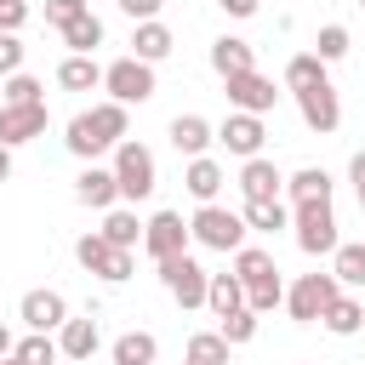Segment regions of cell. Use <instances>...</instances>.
Wrapping results in <instances>:
<instances>
[{"label":"cell","mask_w":365,"mask_h":365,"mask_svg":"<svg viewBox=\"0 0 365 365\" xmlns=\"http://www.w3.org/2000/svg\"><path fill=\"white\" fill-rule=\"evenodd\" d=\"M257 319H262V314H251V308H234V314H222V342H228V348L251 342V336H257Z\"/></svg>","instance_id":"38"},{"label":"cell","mask_w":365,"mask_h":365,"mask_svg":"<svg viewBox=\"0 0 365 365\" xmlns=\"http://www.w3.org/2000/svg\"><path fill=\"white\" fill-rule=\"evenodd\" d=\"M348 177H354V188H365V148L348 160Z\"/></svg>","instance_id":"45"},{"label":"cell","mask_w":365,"mask_h":365,"mask_svg":"<svg viewBox=\"0 0 365 365\" xmlns=\"http://www.w3.org/2000/svg\"><path fill=\"white\" fill-rule=\"evenodd\" d=\"M0 365H23V359H17V354H0Z\"/></svg>","instance_id":"48"},{"label":"cell","mask_w":365,"mask_h":365,"mask_svg":"<svg viewBox=\"0 0 365 365\" xmlns=\"http://www.w3.org/2000/svg\"><path fill=\"white\" fill-rule=\"evenodd\" d=\"M359 211H365V188H359Z\"/></svg>","instance_id":"49"},{"label":"cell","mask_w":365,"mask_h":365,"mask_svg":"<svg viewBox=\"0 0 365 365\" xmlns=\"http://www.w3.org/2000/svg\"><path fill=\"white\" fill-rule=\"evenodd\" d=\"M331 274H336V285H365V240L359 245H336L331 251Z\"/></svg>","instance_id":"31"},{"label":"cell","mask_w":365,"mask_h":365,"mask_svg":"<svg viewBox=\"0 0 365 365\" xmlns=\"http://www.w3.org/2000/svg\"><path fill=\"white\" fill-rule=\"evenodd\" d=\"M205 308L222 319V314H234V308H245V285L234 279V274H211L205 279Z\"/></svg>","instance_id":"27"},{"label":"cell","mask_w":365,"mask_h":365,"mask_svg":"<svg viewBox=\"0 0 365 365\" xmlns=\"http://www.w3.org/2000/svg\"><path fill=\"white\" fill-rule=\"evenodd\" d=\"M217 143L228 148V154H240V160H251V154H262V143H268V131H262V114H228L222 125H217Z\"/></svg>","instance_id":"12"},{"label":"cell","mask_w":365,"mask_h":365,"mask_svg":"<svg viewBox=\"0 0 365 365\" xmlns=\"http://www.w3.org/2000/svg\"><path fill=\"white\" fill-rule=\"evenodd\" d=\"M182 365H228V342L222 331H194L182 348Z\"/></svg>","instance_id":"29"},{"label":"cell","mask_w":365,"mask_h":365,"mask_svg":"<svg viewBox=\"0 0 365 365\" xmlns=\"http://www.w3.org/2000/svg\"><path fill=\"white\" fill-rule=\"evenodd\" d=\"M160 6H165V0H120V11H125L131 23H148V17H160Z\"/></svg>","instance_id":"43"},{"label":"cell","mask_w":365,"mask_h":365,"mask_svg":"<svg viewBox=\"0 0 365 365\" xmlns=\"http://www.w3.org/2000/svg\"><path fill=\"white\" fill-rule=\"evenodd\" d=\"M319 325H325L331 336H354V331L365 325V302H354V297H342V291H336V297H331V308L319 314Z\"/></svg>","instance_id":"25"},{"label":"cell","mask_w":365,"mask_h":365,"mask_svg":"<svg viewBox=\"0 0 365 365\" xmlns=\"http://www.w3.org/2000/svg\"><path fill=\"white\" fill-rule=\"evenodd\" d=\"M6 177H11V148L0 143V182H6Z\"/></svg>","instance_id":"46"},{"label":"cell","mask_w":365,"mask_h":365,"mask_svg":"<svg viewBox=\"0 0 365 365\" xmlns=\"http://www.w3.org/2000/svg\"><path fill=\"white\" fill-rule=\"evenodd\" d=\"M46 125H51L46 103H0V143H6V148L46 137Z\"/></svg>","instance_id":"9"},{"label":"cell","mask_w":365,"mask_h":365,"mask_svg":"<svg viewBox=\"0 0 365 365\" xmlns=\"http://www.w3.org/2000/svg\"><path fill=\"white\" fill-rule=\"evenodd\" d=\"M211 68L228 80V74H245V68H257V46L251 40H240V34H222V40H211Z\"/></svg>","instance_id":"18"},{"label":"cell","mask_w":365,"mask_h":365,"mask_svg":"<svg viewBox=\"0 0 365 365\" xmlns=\"http://www.w3.org/2000/svg\"><path fill=\"white\" fill-rule=\"evenodd\" d=\"M342 285H336V274H302L291 291H285V308H291V319L297 325H314L325 308H331V297H336Z\"/></svg>","instance_id":"7"},{"label":"cell","mask_w":365,"mask_h":365,"mask_svg":"<svg viewBox=\"0 0 365 365\" xmlns=\"http://www.w3.org/2000/svg\"><path fill=\"white\" fill-rule=\"evenodd\" d=\"M143 251H148L154 262L188 251V222H182V211H154V217L143 222Z\"/></svg>","instance_id":"11"},{"label":"cell","mask_w":365,"mask_h":365,"mask_svg":"<svg viewBox=\"0 0 365 365\" xmlns=\"http://www.w3.org/2000/svg\"><path fill=\"white\" fill-rule=\"evenodd\" d=\"M74 200H80V205H91V211H108V205L120 200L114 171H108V165H86V171L74 177Z\"/></svg>","instance_id":"17"},{"label":"cell","mask_w":365,"mask_h":365,"mask_svg":"<svg viewBox=\"0 0 365 365\" xmlns=\"http://www.w3.org/2000/svg\"><path fill=\"white\" fill-rule=\"evenodd\" d=\"M23 23H29V0H0V29H11V34H17Z\"/></svg>","instance_id":"42"},{"label":"cell","mask_w":365,"mask_h":365,"mask_svg":"<svg viewBox=\"0 0 365 365\" xmlns=\"http://www.w3.org/2000/svg\"><path fill=\"white\" fill-rule=\"evenodd\" d=\"M240 217H245V228H257V234H279V228H291L285 200H245Z\"/></svg>","instance_id":"24"},{"label":"cell","mask_w":365,"mask_h":365,"mask_svg":"<svg viewBox=\"0 0 365 365\" xmlns=\"http://www.w3.org/2000/svg\"><path fill=\"white\" fill-rule=\"evenodd\" d=\"M165 137H171V148H177V154H188V160H200V154H205V148L217 143V125H211L205 114H177Z\"/></svg>","instance_id":"14"},{"label":"cell","mask_w":365,"mask_h":365,"mask_svg":"<svg viewBox=\"0 0 365 365\" xmlns=\"http://www.w3.org/2000/svg\"><path fill=\"white\" fill-rule=\"evenodd\" d=\"M171 29L160 23V17H148V23H137V34H131V57H143V63H160V57H171Z\"/></svg>","instance_id":"21"},{"label":"cell","mask_w":365,"mask_h":365,"mask_svg":"<svg viewBox=\"0 0 365 365\" xmlns=\"http://www.w3.org/2000/svg\"><path fill=\"white\" fill-rule=\"evenodd\" d=\"M114 365H154L160 359V342H154V331H125V336H114Z\"/></svg>","instance_id":"26"},{"label":"cell","mask_w":365,"mask_h":365,"mask_svg":"<svg viewBox=\"0 0 365 365\" xmlns=\"http://www.w3.org/2000/svg\"><path fill=\"white\" fill-rule=\"evenodd\" d=\"M279 302H285V279H279V268H268L262 279L245 285V308H251V314H274Z\"/></svg>","instance_id":"28"},{"label":"cell","mask_w":365,"mask_h":365,"mask_svg":"<svg viewBox=\"0 0 365 365\" xmlns=\"http://www.w3.org/2000/svg\"><path fill=\"white\" fill-rule=\"evenodd\" d=\"M297 108H302V125L319 131V137H331V131L342 125V103H336V86H331V80L302 86V91H297Z\"/></svg>","instance_id":"8"},{"label":"cell","mask_w":365,"mask_h":365,"mask_svg":"<svg viewBox=\"0 0 365 365\" xmlns=\"http://www.w3.org/2000/svg\"><path fill=\"white\" fill-rule=\"evenodd\" d=\"M114 188H120V200L125 205H137V200H148L154 194V182H160V171H154V154L137 143V137H120L114 143Z\"/></svg>","instance_id":"2"},{"label":"cell","mask_w":365,"mask_h":365,"mask_svg":"<svg viewBox=\"0 0 365 365\" xmlns=\"http://www.w3.org/2000/svg\"><path fill=\"white\" fill-rule=\"evenodd\" d=\"M108 245H120V251H137L143 245V222H137V211H125V205H108V217H103V228H97Z\"/></svg>","instance_id":"22"},{"label":"cell","mask_w":365,"mask_h":365,"mask_svg":"<svg viewBox=\"0 0 365 365\" xmlns=\"http://www.w3.org/2000/svg\"><path fill=\"white\" fill-rule=\"evenodd\" d=\"M279 188H285V177H279L274 160L251 154V160L240 165V194H245V200H279Z\"/></svg>","instance_id":"16"},{"label":"cell","mask_w":365,"mask_h":365,"mask_svg":"<svg viewBox=\"0 0 365 365\" xmlns=\"http://www.w3.org/2000/svg\"><path fill=\"white\" fill-rule=\"evenodd\" d=\"M103 348V331H97V319L91 314H80V319H63L57 325V354L63 359H91Z\"/></svg>","instance_id":"15"},{"label":"cell","mask_w":365,"mask_h":365,"mask_svg":"<svg viewBox=\"0 0 365 365\" xmlns=\"http://www.w3.org/2000/svg\"><path fill=\"white\" fill-rule=\"evenodd\" d=\"M11 354H17L23 365H57V336H51V331H29Z\"/></svg>","instance_id":"34"},{"label":"cell","mask_w":365,"mask_h":365,"mask_svg":"<svg viewBox=\"0 0 365 365\" xmlns=\"http://www.w3.org/2000/svg\"><path fill=\"white\" fill-rule=\"evenodd\" d=\"M17 342H11V331H6V319H0V354H11Z\"/></svg>","instance_id":"47"},{"label":"cell","mask_w":365,"mask_h":365,"mask_svg":"<svg viewBox=\"0 0 365 365\" xmlns=\"http://www.w3.org/2000/svg\"><path fill=\"white\" fill-rule=\"evenodd\" d=\"M57 86H63V91H97V86H103V68H97V57H86V51H68V57L57 63Z\"/></svg>","instance_id":"20"},{"label":"cell","mask_w":365,"mask_h":365,"mask_svg":"<svg viewBox=\"0 0 365 365\" xmlns=\"http://www.w3.org/2000/svg\"><path fill=\"white\" fill-rule=\"evenodd\" d=\"M74 257H80V268H86V274H97V279H103V268H108L114 245H108L103 234H80V240H74Z\"/></svg>","instance_id":"32"},{"label":"cell","mask_w":365,"mask_h":365,"mask_svg":"<svg viewBox=\"0 0 365 365\" xmlns=\"http://www.w3.org/2000/svg\"><path fill=\"white\" fill-rule=\"evenodd\" d=\"M17 68H23V40H17L11 29H0V80L17 74Z\"/></svg>","instance_id":"39"},{"label":"cell","mask_w":365,"mask_h":365,"mask_svg":"<svg viewBox=\"0 0 365 365\" xmlns=\"http://www.w3.org/2000/svg\"><path fill=\"white\" fill-rule=\"evenodd\" d=\"M217 6H222L228 17H257V6H262V0H217Z\"/></svg>","instance_id":"44"},{"label":"cell","mask_w":365,"mask_h":365,"mask_svg":"<svg viewBox=\"0 0 365 365\" xmlns=\"http://www.w3.org/2000/svg\"><path fill=\"white\" fill-rule=\"evenodd\" d=\"M160 279H165V291L182 302V308H205V268L188 257V251H177V257H160Z\"/></svg>","instance_id":"6"},{"label":"cell","mask_w":365,"mask_h":365,"mask_svg":"<svg viewBox=\"0 0 365 365\" xmlns=\"http://www.w3.org/2000/svg\"><path fill=\"white\" fill-rule=\"evenodd\" d=\"M131 268H137V257L114 245V257H108V268H103V279H108V285H120V279H131Z\"/></svg>","instance_id":"40"},{"label":"cell","mask_w":365,"mask_h":365,"mask_svg":"<svg viewBox=\"0 0 365 365\" xmlns=\"http://www.w3.org/2000/svg\"><path fill=\"white\" fill-rule=\"evenodd\" d=\"M285 188H291V205L297 200H331V171L325 165H302L297 177H285Z\"/></svg>","instance_id":"30"},{"label":"cell","mask_w":365,"mask_h":365,"mask_svg":"<svg viewBox=\"0 0 365 365\" xmlns=\"http://www.w3.org/2000/svg\"><path fill=\"white\" fill-rule=\"evenodd\" d=\"M314 57H319V63H336V57H348V29H342V23H325V29L314 34Z\"/></svg>","instance_id":"36"},{"label":"cell","mask_w":365,"mask_h":365,"mask_svg":"<svg viewBox=\"0 0 365 365\" xmlns=\"http://www.w3.org/2000/svg\"><path fill=\"white\" fill-rule=\"evenodd\" d=\"M40 91H46V86H40L34 74H23V68H17V74H6V86H0V103H46Z\"/></svg>","instance_id":"37"},{"label":"cell","mask_w":365,"mask_h":365,"mask_svg":"<svg viewBox=\"0 0 365 365\" xmlns=\"http://www.w3.org/2000/svg\"><path fill=\"white\" fill-rule=\"evenodd\" d=\"M245 234H251V228H245V217H240V211H228V205H217V200H211V205H200V211L188 217V240H200L205 251H240V245H245Z\"/></svg>","instance_id":"4"},{"label":"cell","mask_w":365,"mask_h":365,"mask_svg":"<svg viewBox=\"0 0 365 365\" xmlns=\"http://www.w3.org/2000/svg\"><path fill=\"white\" fill-rule=\"evenodd\" d=\"M314 80H325V63H319L314 51H297V57L285 63V86L302 91V86H314Z\"/></svg>","instance_id":"35"},{"label":"cell","mask_w":365,"mask_h":365,"mask_svg":"<svg viewBox=\"0 0 365 365\" xmlns=\"http://www.w3.org/2000/svg\"><path fill=\"white\" fill-rule=\"evenodd\" d=\"M222 91H228V103H234L240 114H268V108L279 103L274 80H268V74H257V68H245V74H228V80H222Z\"/></svg>","instance_id":"10"},{"label":"cell","mask_w":365,"mask_h":365,"mask_svg":"<svg viewBox=\"0 0 365 365\" xmlns=\"http://www.w3.org/2000/svg\"><path fill=\"white\" fill-rule=\"evenodd\" d=\"M63 46H68V51H86V57H91V51L103 46V17H97L91 6H86L80 17H68V23H63Z\"/></svg>","instance_id":"23"},{"label":"cell","mask_w":365,"mask_h":365,"mask_svg":"<svg viewBox=\"0 0 365 365\" xmlns=\"http://www.w3.org/2000/svg\"><path fill=\"white\" fill-rule=\"evenodd\" d=\"M291 228H297V245H302L308 257H331V251L342 245L331 200H297V205H291Z\"/></svg>","instance_id":"3"},{"label":"cell","mask_w":365,"mask_h":365,"mask_svg":"<svg viewBox=\"0 0 365 365\" xmlns=\"http://www.w3.org/2000/svg\"><path fill=\"white\" fill-rule=\"evenodd\" d=\"M222 182H228V177H222V165H217L211 154H200V160H188V171H182V188H188V194H194L200 205H211V200L222 194Z\"/></svg>","instance_id":"19"},{"label":"cell","mask_w":365,"mask_h":365,"mask_svg":"<svg viewBox=\"0 0 365 365\" xmlns=\"http://www.w3.org/2000/svg\"><path fill=\"white\" fill-rule=\"evenodd\" d=\"M80 11H86V0H46V23H57V29L68 17H80Z\"/></svg>","instance_id":"41"},{"label":"cell","mask_w":365,"mask_h":365,"mask_svg":"<svg viewBox=\"0 0 365 365\" xmlns=\"http://www.w3.org/2000/svg\"><path fill=\"white\" fill-rule=\"evenodd\" d=\"M125 131H131V114H125V103H114V97H108V103H97V108H86V114H74L63 143H68V154H74V160H97V154H108Z\"/></svg>","instance_id":"1"},{"label":"cell","mask_w":365,"mask_h":365,"mask_svg":"<svg viewBox=\"0 0 365 365\" xmlns=\"http://www.w3.org/2000/svg\"><path fill=\"white\" fill-rule=\"evenodd\" d=\"M103 91L114 97V103H148L154 97V63H143V57H114L108 68H103Z\"/></svg>","instance_id":"5"},{"label":"cell","mask_w":365,"mask_h":365,"mask_svg":"<svg viewBox=\"0 0 365 365\" xmlns=\"http://www.w3.org/2000/svg\"><path fill=\"white\" fill-rule=\"evenodd\" d=\"M17 319H23L29 331H57V325L68 319V302H63V291L40 285V291H23V302H17Z\"/></svg>","instance_id":"13"},{"label":"cell","mask_w":365,"mask_h":365,"mask_svg":"<svg viewBox=\"0 0 365 365\" xmlns=\"http://www.w3.org/2000/svg\"><path fill=\"white\" fill-rule=\"evenodd\" d=\"M268 268H274V251H262V245H240V251H234V279H240V285L262 279Z\"/></svg>","instance_id":"33"}]
</instances>
